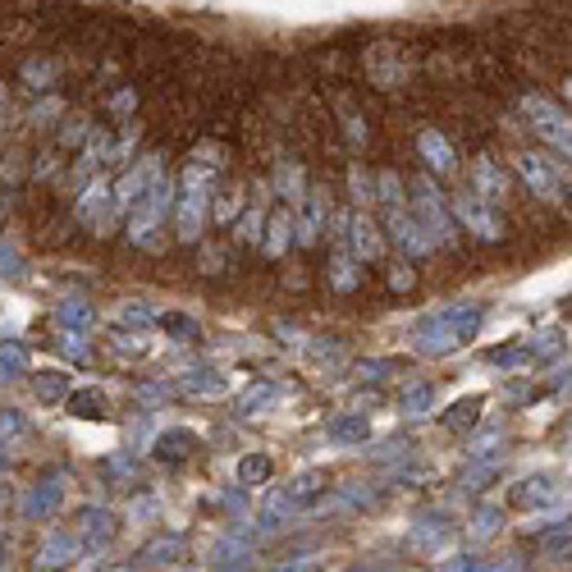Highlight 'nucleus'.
<instances>
[{
    "label": "nucleus",
    "instance_id": "nucleus-27",
    "mask_svg": "<svg viewBox=\"0 0 572 572\" xmlns=\"http://www.w3.org/2000/svg\"><path fill=\"white\" fill-rule=\"evenodd\" d=\"M430 398H435L430 385H413V390L403 394V417H421L426 407H430Z\"/></svg>",
    "mask_w": 572,
    "mask_h": 572
},
{
    "label": "nucleus",
    "instance_id": "nucleus-6",
    "mask_svg": "<svg viewBox=\"0 0 572 572\" xmlns=\"http://www.w3.org/2000/svg\"><path fill=\"white\" fill-rule=\"evenodd\" d=\"M413 193H417L413 202H417V220H421V229L430 234L435 248H440V243L449 248V243H453V215H449V206L440 202V193H435V179H417Z\"/></svg>",
    "mask_w": 572,
    "mask_h": 572
},
{
    "label": "nucleus",
    "instance_id": "nucleus-33",
    "mask_svg": "<svg viewBox=\"0 0 572 572\" xmlns=\"http://www.w3.org/2000/svg\"><path fill=\"white\" fill-rule=\"evenodd\" d=\"M166 330L179 335V339H197V325L188 321V316H166Z\"/></svg>",
    "mask_w": 572,
    "mask_h": 572
},
{
    "label": "nucleus",
    "instance_id": "nucleus-29",
    "mask_svg": "<svg viewBox=\"0 0 572 572\" xmlns=\"http://www.w3.org/2000/svg\"><path fill=\"white\" fill-rule=\"evenodd\" d=\"M559 348H563V330H545V335L531 339V358H536V362H540V358H554Z\"/></svg>",
    "mask_w": 572,
    "mask_h": 572
},
{
    "label": "nucleus",
    "instance_id": "nucleus-10",
    "mask_svg": "<svg viewBox=\"0 0 572 572\" xmlns=\"http://www.w3.org/2000/svg\"><path fill=\"white\" fill-rule=\"evenodd\" d=\"M385 225H390V238L398 243L407 257H430V252H435V243H430V234L421 229V220H417V215H407L403 206H390Z\"/></svg>",
    "mask_w": 572,
    "mask_h": 572
},
{
    "label": "nucleus",
    "instance_id": "nucleus-13",
    "mask_svg": "<svg viewBox=\"0 0 572 572\" xmlns=\"http://www.w3.org/2000/svg\"><path fill=\"white\" fill-rule=\"evenodd\" d=\"M380 248H385V243H380V229L367 220V215H352L348 220V252L358 261H375Z\"/></svg>",
    "mask_w": 572,
    "mask_h": 572
},
{
    "label": "nucleus",
    "instance_id": "nucleus-7",
    "mask_svg": "<svg viewBox=\"0 0 572 572\" xmlns=\"http://www.w3.org/2000/svg\"><path fill=\"white\" fill-rule=\"evenodd\" d=\"M413 344H417L421 358H444V352L462 348L468 339H462L453 312H435V316H426V321L417 325V330H413Z\"/></svg>",
    "mask_w": 572,
    "mask_h": 572
},
{
    "label": "nucleus",
    "instance_id": "nucleus-37",
    "mask_svg": "<svg viewBox=\"0 0 572 572\" xmlns=\"http://www.w3.org/2000/svg\"><path fill=\"white\" fill-rule=\"evenodd\" d=\"M0 220H5V197H0Z\"/></svg>",
    "mask_w": 572,
    "mask_h": 572
},
{
    "label": "nucleus",
    "instance_id": "nucleus-18",
    "mask_svg": "<svg viewBox=\"0 0 572 572\" xmlns=\"http://www.w3.org/2000/svg\"><path fill=\"white\" fill-rule=\"evenodd\" d=\"M303 188H307V179H303V166H298V160H280V166H275V193L284 197V202H303L307 193H303Z\"/></svg>",
    "mask_w": 572,
    "mask_h": 572
},
{
    "label": "nucleus",
    "instance_id": "nucleus-32",
    "mask_svg": "<svg viewBox=\"0 0 572 572\" xmlns=\"http://www.w3.org/2000/svg\"><path fill=\"white\" fill-rule=\"evenodd\" d=\"M211 211H215V220H220V225H229V220H234V215L243 211V193H238V188H229V193H225L220 202H215Z\"/></svg>",
    "mask_w": 572,
    "mask_h": 572
},
{
    "label": "nucleus",
    "instance_id": "nucleus-23",
    "mask_svg": "<svg viewBox=\"0 0 572 572\" xmlns=\"http://www.w3.org/2000/svg\"><path fill=\"white\" fill-rule=\"evenodd\" d=\"M69 407H73V417H101L105 413V394L101 390H83V394L69 398Z\"/></svg>",
    "mask_w": 572,
    "mask_h": 572
},
{
    "label": "nucleus",
    "instance_id": "nucleus-17",
    "mask_svg": "<svg viewBox=\"0 0 572 572\" xmlns=\"http://www.w3.org/2000/svg\"><path fill=\"white\" fill-rule=\"evenodd\" d=\"M293 243V211H275L266 225V238H261V252L266 257H284V248Z\"/></svg>",
    "mask_w": 572,
    "mask_h": 572
},
{
    "label": "nucleus",
    "instance_id": "nucleus-2",
    "mask_svg": "<svg viewBox=\"0 0 572 572\" xmlns=\"http://www.w3.org/2000/svg\"><path fill=\"white\" fill-rule=\"evenodd\" d=\"M362 69L375 92H403L407 78H413V56L398 42H371L362 50Z\"/></svg>",
    "mask_w": 572,
    "mask_h": 572
},
{
    "label": "nucleus",
    "instance_id": "nucleus-4",
    "mask_svg": "<svg viewBox=\"0 0 572 572\" xmlns=\"http://www.w3.org/2000/svg\"><path fill=\"white\" fill-rule=\"evenodd\" d=\"M513 170L522 174V183L531 188L536 202H545V206H568L563 179H559V160L540 156V151H517V156H513Z\"/></svg>",
    "mask_w": 572,
    "mask_h": 572
},
{
    "label": "nucleus",
    "instance_id": "nucleus-36",
    "mask_svg": "<svg viewBox=\"0 0 572 572\" xmlns=\"http://www.w3.org/2000/svg\"><path fill=\"white\" fill-rule=\"evenodd\" d=\"M563 101H572V78H563Z\"/></svg>",
    "mask_w": 572,
    "mask_h": 572
},
{
    "label": "nucleus",
    "instance_id": "nucleus-26",
    "mask_svg": "<svg viewBox=\"0 0 572 572\" xmlns=\"http://www.w3.org/2000/svg\"><path fill=\"white\" fill-rule=\"evenodd\" d=\"M490 362H499V367H527L536 358H531V344H513V348H495V352H490Z\"/></svg>",
    "mask_w": 572,
    "mask_h": 572
},
{
    "label": "nucleus",
    "instance_id": "nucleus-28",
    "mask_svg": "<svg viewBox=\"0 0 572 572\" xmlns=\"http://www.w3.org/2000/svg\"><path fill=\"white\" fill-rule=\"evenodd\" d=\"M499 522H504V513H499V508H481V513H476V527H472V536H476V540L499 536Z\"/></svg>",
    "mask_w": 572,
    "mask_h": 572
},
{
    "label": "nucleus",
    "instance_id": "nucleus-11",
    "mask_svg": "<svg viewBox=\"0 0 572 572\" xmlns=\"http://www.w3.org/2000/svg\"><path fill=\"white\" fill-rule=\"evenodd\" d=\"M417 156L426 160V170L440 174V179L458 170V151H453V143L444 138L440 128H421V133H417Z\"/></svg>",
    "mask_w": 572,
    "mask_h": 572
},
{
    "label": "nucleus",
    "instance_id": "nucleus-14",
    "mask_svg": "<svg viewBox=\"0 0 572 572\" xmlns=\"http://www.w3.org/2000/svg\"><path fill=\"white\" fill-rule=\"evenodd\" d=\"M513 508H545V504H554V485L545 481V476H527V481H517L513 485V495H508Z\"/></svg>",
    "mask_w": 572,
    "mask_h": 572
},
{
    "label": "nucleus",
    "instance_id": "nucleus-22",
    "mask_svg": "<svg viewBox=\"0 0 572 572\" xmlns=\"http://www.w3.org/2000/svg\"><path fill=\"white\" fill-rule=\"evenodd\" d=\"M325 485V472H303V476H293L289 481V490L284 495L293 499V504H303V499H316V490Z\"/></svg>",
    "mask_w": 572,
    "mask_h": 572
},
{
    "label": "nucleus",
    "instance_id": "nucleus-15",
    "mask_svg": "<svg viewBox=\"0 0 572 572\" xmlns=\"http://www.w3.org/2000/svg\"><path fill=\"white\" fill-rule=\"evenodd\" d=\"M325 280H330V289H335V293H352V289L362 284L358 257H352V252H339V257H330V266H325Z\"/></svg>",
    "mask_w": 572,
    "mask_h": 572
},
{
    "label": "nucleus",
    "instance_id": "nucleus-1",
    "mask_svg": "<svg viewBox=\"0 0 572 572\" xmlns=\"http://www.w3.org/2000/svg\"><path fill=\"white\" fill-rule=\"evenodd\" d=\"M517 111H522V120L531 124V133L550 147L554 156L572 160V115L563 111V105L550 97V92H536V88H522L517 92Z\"/></svg>",
    "mask_w": 572,
    "mask_h": 572
},
{
    "label": "nucleus",
    "instance_id": "nucleus-16",
    "mask_svg": "<svg viewBox=\"0 0 572 572\" xmlns=\"http://www.w3.org/2000/svg\"><path fill=\"white\" fill-rule=\"evenodd\" d=\"M179 559H183V540L179 536H156L151 545H143V554H138L143 568H170Z\"/></svg>",
    "mask_w": 572,
    "mask_h": 572
},
{
    "label": "nucleus",
    "instance_id": "nucleus-19",
    "mask_svg": "<svg viewBox=\"0 0 572 572\" xmlns=\"http://www.w3.org/2000/svg\"><path fill=\"white\" fill-rule=\"evenodd\" d=\"M193 444H197V440H193L188 430H166V435L156 440V449H151V453H156L160 462H183L188 453H193Z\"/></svg>",
    "mask_w": 572,
    "mask_h": 572
},
{
    "label": "nucleus",
    "instance_id": "nucleus-24",
    "mask_svg": "<svg viewBox=\"0 0 572 572\" xmlns=\"http://www.w3.org/2000/svg\"><path fill=\"white\" fill-rule=\"evenodd\" d=\"M266 476H270V458H266V453H252V458L238 462V481H243V485H257V481H266Z\"/></svg>",
    "mask_w": 572,
    "mask_h": 572
},
{
    "label": "nucleus",
    "instance_id": "nucleus-12",
    "mask_svg": "<svg viewBox=\"0 0 572 572\" xmlns=\"http://www.w3.org/2000/svg\"><path fill=\"white\" fill-rule=\"evenodd\" d=\"M325 215H330V197L321 193V188H312L307 193V206H303V215H298V243H303V248H312V243L321 238V229H325Z\"/></svg>",
    "mask_w": 572,
    "mask_h": 572
},
{
    "label": "nucleus",
    "instance_id": "nucleus-34",
    "mask_svg": "<svg viewBox=\"0 0 572 572\" xmlns=\"http://www.w3.org/2000/svg\"><path fill=\"white\" fill-rule=\"evenodd\" d=\"M390 284H394V289H413V284H417V275H413V266H394V275H390Z\"/></svg>",
    "mask_w": 572,
    "mask_h": 572
},
{
    "label": "nucleus",
    "instance_id": "nucleus-21",
    "mask_svg": "<svg viewBox=\"0 0 572 572\" xmlns=\"http://www.w3.org/2000/svg\"><path fill=\"white\" fill-rule=\"evenodd\" d=\"M481 421V398H458L449 413H444V426L449 430H468V426H476Z\"/></svg>",
    "mask_w": 572,
    "mask_h": 572
},
{
    "label": "nucleus",
    "instance_id": "nucleus-20",
    "mask_svg": "<svg viewBox=\"0 0 572 572\" xmlns=\"http://www.w3.org/2000/svg\"><path fill=\"white\" fill-rule=\"evenodd\" d=\"M367 430H371V421H367V417L344 413L339 421H330V440H335V444H362V440H367Z\"/></svg>",
    "mask_w": 572,
    "mask_h": 572
},
{
    "label": "nucleus",
    "instance_id": "nucleus-3",
    "mask_svg": "<svg viewBox=\"0 0 572 572\" xmlns=\"http://www.w3.org/2000/svg\"><path fill=\"white\" fill-rule=\"evenodd\" d=\"M174 193V183L166 179V174H156L151 183H147V193L133 202V215H128V238L138 243V248H147V243H156V229H160V220H166V211H170V197Z\"/></svg>",
    "mask_w": 572,
    "mask_h": 572
},
{
    "label": "nucleus",
    "instance_id": "nucleus-35",
    "mask_svg": "<svg viewBox=\"0 0 572 572\" xmlns=\"http://www.w3.org/2000/svg\"><path fill=\"white\" fill-rule=\"evenodd\" d=\"M440 568H453V572H458V568H490V563H481L476 554H453V559H444Z\"/></svg>",
    "mask_w": 572,
    "mask_h": 572
},
{
    "label": "nucleus",
    "instance_id": "nucleus-5",
    "mask_svg": "<svg viewBox=\"0 0 572 572\" xmlns=\"http://www.w3.org/2000/svg\"><path fill=\"white\" fill-rule=\"evenodd\" d=\"M453 215H458V225L468 229L476 243H504V238H508V225H504L499 206H490V202L476 197V193H458V197H453Z\"/></svg>",
    "mask_w": 572,
    "mask_h": 572
},
{
    "label": "nucleus",
    "instance_id": "nucleus-9",
    "mask_svg": "<svg viewBox=\"0 0 572 572\" xmlns=\"http://www.w3.org/2000/svg\"><path fill=\"white\" fill-rule=\"evenodd\" d=\"M115 193H111V183L105 179H92L88 188H83V197H78V220H83L88 229H97V234H105V229H115V202H111Z\"/></svg>",
    "mask_w": 572,
    "mask_h": 572
},
{
    "label": "nucleus",
    "instance_id": "nucleus-8",
    "mask_svg": "<svg viewBox=\"0 0 572 572\" xmlns=\"http://www.w3.org/2000/svg\"><path fill=\"white\" fill-rule=\"evenodd\" d=\"M472 193L485 197L490 206L508 211V206H513V174L499 166L495 156H476V160H472Z\"/></svg>",
    "mask_w": 572,
    "mask_h": 572
},
{
    "label": "nucleus",
    "instance_id": "nucleus-30",
    "mask_svg": "<svg viewBox=\"0 0 572 572\" xmlns=\"http://www.w3.org/2000/svg\"><path fill=\"white\" fill-rule=\"evenodd\" d=\"M348 188H352V202H371V197H375V183L367 179V170H362V166H352V170H348Z\"/></svg>",
    "mask_w": 572,
    "mask_h": 572
},
{
    "label": "nucleus",
    "instance_id": "nucleus-25",
    "mask_svg": "<svg viewBox=\"0 0 572 572\" xmlns=\"http://www.w3.org/2000/svg\"><path fill=\"white\" fill-rule=\"evenodd\" d=\"M375 197L385 202V206H403V179L394 170H385V174L375 179Z\"/></svg>",
    "mask_w": 572,
    "mask_h": 572
},
{
    "label": "nucleus",
    "instance_id": "nucleus-31",
    "mask_svg": "<svg viewBox=\"0 0 572 572\" xmlns=\"http://www.w3.org/2000/svg\"><path fill=\"white\" fill-rule=\"evenodd\" d=\"M261 229H266V215H261V206H257V211H248V215L238 220V238H243V243H261Z\"/></svg>",
    "mask_w": 572,
    "mask_h": 572
}]
</instances>
